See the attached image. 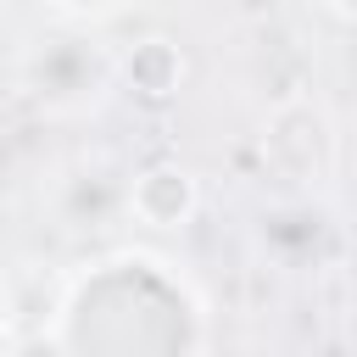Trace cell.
I'll use <instances>...</instances> for the list:
<instances>
[{
	"label": "cell",
	"instance_id": "4",
	"mask_svg": "<svg viewBox=\"0 0 357 357\" xmlns=\"http://www.w3.org/2000/svg\"><path fill=\"white\" fill-rule=\"evenodd\" d=\"M123 212L139 229H190L201 212V178L178 156H156L123 184Z\"/></svg>",
	"mask_w": 357,
	"mask_h": 357
},
{
	"label": "cell",
	"instance_id": "6",
	"mask_svg": "<svg viewBox=\"0 0 357 357\" xmlns=\"http://www.w3.org/2000/svg\"><path fill=\"white\" fill-rule=\"evenodd\" d=\"M56 11H67V17H112L117 6H128V0H50Z\"/></svg>",
	"mask_w": 357,
	"mask_h": 357
},
{
	"label": "cell",
	"instance_id": "5",
	"mask_svg": "<svg viewBox=\"0 0 357 357\" xmlns=\"http://www.w3.org/2000/svg\"><path fill=\"white\" fill-rule=\"evenodd\" d=\"M112 73H117V89H123V95L162 106V100L178 95L190 61H184L178 39H167V33H139V39H128V45L112 50Z\"/></svg>",
	"mask_w": 357,
	"mask_h": 357
},
{
	"label": "cell",
	"instance_id": "2",
	"mask_svg": "<svg viewBox=\"0 0 357 357\" xmlns=\"http://www.w3.org/2000/svg\"><path fill=\"white\" fill-rule=\"evenodd\" d=\"M257 151H262V167L284 190H324L340 162V134H335V117L312 95H284L262 117Z\"/></svg>",
	"mask_w": 357,
	"mask_h": 357
},
{
	"label": "cell",
	"instance_id": "7",
	"mask_svg": "<svg viewBox=\"0 0 357 357\" xmlns=\"http://www.w3.org/2000/svg\"><path fill=\"white\" fill-rule=\"evenodd\" d=\"M11 329H17V296H11V284L0 279V346L11 340Z\"/></svg>",
	"mask_w": 357,
	"mask_h": 357
},
{
	"label": "cell",
	"instance_id": "1",
	"mask_svg": "<svg viewBox=\"0 0 357 357\" xmlns=\"http://www.w3.org/2000/svg\"><path fill=\"white\" fill-rule=\"evenodd\" d=\"M22 95L50 117H95L117 95L112 50L89 33H45L22 56Z\"/></svg>",
	"mask_w": 357,
	"mask_h": 357
},
{
	"label": "cell",
	"instance_id": "8",
	"mask_svg": "<svg viewBox=\"0 0 357 357\" xmlns=\"http://www.w3.org/2000/svg\"><path fill=\"white\" fill-rule=\"evenodd\" d=\"M324 6H329L340 22H351V28H357V0H324Z\"/></svg>",
	"mask_w": 357,
	"mask_h": 357
},
{
	"label": "cell",
	"instance_id": "3",
	"mask_svg": "<svg viewBox=\"0 0 357 357\" xmlns=\"http://www.w3.org/2000/svg\"><path fill=\"white\" fill-rule=\"evenodd\" d=\"M251 245L273 273L301 279V273H318V268L335 262L340 223H335V212L324 206L318 190H284L279 201H268L251 218Z\"/></svg>",
	"mask_w": 357,
	"mask_h": 357
}]
</instances>
